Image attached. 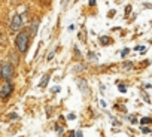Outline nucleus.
I'll return each instance as SVG.
<instances>
[{"label": "nucleus", "mask_w": 152, "mask_h": 137, "mask_svg": "<svg viewBox=\"0 0 152 137\" xmlns=\"http://www.w3.org/2000/svg\"><path fill=\"white\" fill-rule=\"evenodd\" d=\"M9 118H14V119H17V118H18V116H17V115H15V113H9Z\"/></svg>", "instance_id": "obj_18"}, {"label": "nucleus", "mask_w": 152, "mask_h": 137, "mask_svg": "<svg viewBox=\"0 0 152 137\" xmlns=\"http://www.w3.org/2000/svg\"><path fill=\"white\" fill-rule=\"evenodd\" d=\"M142 131H143V133H149V128H146V127L142 125Z\"/></svg>", "instance_id": "obj_16"}, {"label": "nucleus", "mask_w": 152, "mask_h": 137, "mask_svg": "<svg viewBox=\"0 0 152 137\" xmlns=\"http://www.w3.org/2000/svg\"><path fill=\"white\" fill-rule=\"evenodd\" d=\"M12 90H14V87H12L9 82H6V84L2 85V90H0V95H2L3 98H6V97H9V94L12 93Z\"/></svg>", "instance_id": "obj_4"}, {"label": "nucleus", "mask_w": 152, "mask_h": 137, "mask_svg": "<svg viewBox=\"0 0 152 137\" xmlns=\"http://www.w3.org/2000/svg\"><path fill=\"white\" fill-rule=\"evenodd\" d=\"M28 34L26 33V31H21L18 36H17V39H15V45H17V48L21 51V52H26L27 51V48H28Z\"/></svg>", "instance_id": "obj_1"}, {"label": "nucleus", "mask_w": 152, "mask_h": 137, "mask_svg": "<svg viewBox=\"0 0 152 137\" xmlns=\"http://www.w3.org/2000/svg\"><path fill=\"white\" fill-rule=\"evenodd\" d=\"M37 27H39V24H37V23H33V24H31V34H36Z\"/></svg>", "instance_id": "obj_7"}, {"label": "nucleus", "mask_w": 152, "mask_h": 137, "mask_svg": "<svg viewBox=\"0 0 152 137\" xmlns=\"http://www.w3.org/2000/svg\"><path fill=\"white\" fill-rule=\"evenodd\" d=\"M49 79H51V76H49V75H45V76L42 78V81H40L39 87H40V88H45V87H46V84L49 82Z\"/></svg>", "instance_id": "obj_6"}, {"label": "nucleus", "mask_w": 152, "mask_h": 137, "mask_svg": "<svg viewBox=\"0 0 152 137\" xmlns=\"http://www.w3.org/2000/svg\"><path fill=\"white\" fill-rule=\"evenodd\" d=\"M69 137H76V133H72V134H70Z\"/></svg>", "instance_id": "obj_21"}, {"label": "nucleus", "mask_w": 152, "mask_h": 137, "mask_svg": "<svg viewBox=\"0 0 152 137\" xmlns=\"http://www.w3.org/2000/svg\"><path fill=\"white\" fill-rule=\"evenodd\" d=\"M58 91H60V87H54L52 88V93H58Z\"/></svg>", "instance_id": "obj_14"}, {"label": "nucleus", "mask_w": 152, "mask_h": 137, "mask_svg": "<svg viewBox=\"0 0 152 137\" xmlns=\"http://www.w3.org/2000/svg\"><path fill=\"white\" fill-rule=\"evenodd\" d=\"M118 90H119L121 93H125V91H127V88H125L124 85H118Z\"/></svg>", "instance_id": "obj_12"}, {"label": "nucleus", "mask_w": 152, "mask_h": 137, "mask_svg": "<svg viewBox=\"0 0 152 137\" xmlns=\"http://www.w3.org/2000/svg\"><path fill=\"white\" fill-rule=\"evenodd\" d=\"M76 137H82V134H81V131H76Z\"/></svg>", "instance_id": "obj_20"}, {"label": "nucleus", "mask_w": 152, "mask_h": 137, "mask_svg": "<svg viewBox=\"0 0 152 137\" xmlns=\"http://www.w3.org/2000/svg\"><path fill=\"white\" fill-rule=\"evenodd\" d=\"M140 122H142V125H143V124H151V122H152V119L146 116V118H142V119H140Z\"/></svg>", "instance_id": "obj_8"}, {"label": "nucleus", "mask_w": 152, "mask_h": 137, "mask_svg": "<svg viewBox=\"0 0 152 137\" xmlns=\"http://www.w3.org/2000/svg\"><path fill=\"white\" fill-rule=\"evenodd\" d=\"M54 54H55V51H52V52H51V54H49V55H48V60H51V58H52V57H54Z\"/></svg>", "instance_id": "obj_17"}, {"label": "nucleus", "mask_w": 152, "mask_h": 137, "mask_svg": "<svg viewBox=\"0 0 152 137\" xmlns=\"http://www.w3.org/2000/svg\"><path fill=\"white\" fill-rule=\"evenodd\" d=\"M2 76H3V79L6 82L14 76V67H12V64H8V63L3 64V67H2Z\"/></svg>", "instance_id": "obj_2"}, {"label": "nucleus", "mask_w": 152, "mask_h": 137, "mask_svg": "<svg viewBox=\"0 0 152 137\" xmlns=\"http://www.w3.org/2000/svg\"><path fill=\"white\" fill-rule=\"evenodd\" d=\"M23 26V15H20V14H17L14 18H12V21H11V26H9V28L12 30V31H17L20 27Z\"/></svg>", "instance_id": "obj_3"}, {"label": "nucleus", "mask_w": 152, "mask_h": 137, "mask_svg": "<svg viewBox=\"0 0 152 137\" xmlns=\"http://www.w3.org/2000/svg\"><path fill=\"white\" fill-rule=\"evenodd\" d=\"M128 51H130V49H128V48H124V51H122V52H121V57H125V55H127V54H128Z\"/></svg>", "instance_id": "obj_11"}, {"label": "nucleus", "mask_w": 152, "mask_h": 137, "mask_svg": "<svg viewBox=\"0 0 152 137\" xmlns=\"http://www.w3.org/2000/svg\"><path fill=\"white\" fill-rule=\"evenodd\" d=\"M100 42H102L103 45H106V43H109V39H106L104 36H102V37H100Z\"/></svg>", "instance_id": "obj_9"}, {"label": "nucleus", "mask_w": 152, "mask_h": 137, "mask_svg": "<svg viewBox=\"0 0 152 137\" xmlns=\"http://www.w3.org/2000/svg\"><path fill=\"white\" fill-rule=\"evenodd\" d=\"M67 118H69V119H75V118H76V115H75V113H70Z\"/></svg>", "instance_id": "obj_15"}, {"label": "nucleus", "mask_w": 152, "mask_h": 137, "mask_svg": "<svg viewBox=\"0 0 152 137\" xmlns=\"http://www.w3.org/2000/svg\"><path fill=\"white\" fill-rule=\"evenodd\" d=\"M136 51H139V52H145V51H146V46H136Z\"/></svg>", "instance_id": "obj_10"}, {"label": "nucleus", "mask_w": 152, "mask_h": 137, "mask_svg": "<svg viewBox=\"0 0 152 137\" xmlns=\"http://www.w3.org/2000/svg\"><path fill=\"white\" fill-rule=\"evenodd\" d=\"M96 5V0H90V6H94Z\"/></svg>", "instance_id": "obj_19"}, {"label": "nucleus", "mask_w": 152, "mask_h": 137, "mask_svg": "<svg viewBox=\"0 0 152 137\" xmlns=\"http://www.w3.org/2000/svg\"><path fill=\"white\" fill-rule=\"evenodd\" d=\"M130 122H131V124H136V122H137V121H136V116H130Z\"/></svg>", "instance_id": "obj_13"}, {"label": "nucleus", "mask_w": 152, "mask_h": 137, "mask_svg": "<svg viewBox=\"0 0 152 137\" xmlns=\"http://www.w3.org/2000/svg\"><path fill=\"white\" fill-rule=\"evenodd\" d=\"M78 84H79L81 91H82V93L85 91V94H88V87H87V82H85V81H82V79H79V81H78Z\"/></svg>", "instance_id": "obj_5"}]
</instances>
